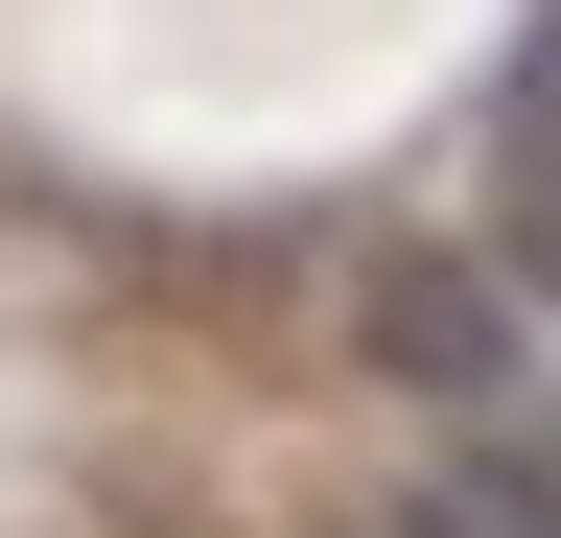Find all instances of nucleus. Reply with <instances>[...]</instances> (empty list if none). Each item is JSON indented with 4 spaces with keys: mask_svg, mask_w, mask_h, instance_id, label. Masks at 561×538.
I'll list each match as a JSON object with an SVG mask.
<instances>
[{
    "mask_svg": "<svg viewBox=\"0 0 561 538\" xmlns=\"http://www.w3.org/2000/svg\"><path fill=\"white\" fill-rule=\"evenodd\" d=\"M375 352H398L421 398H445V422H491V445H538V398H515V305H491L468 257H398V282H375Z\"/></svg>",
    "mask_w": 561,
    "mask_h": 538,
    "instance_id": "obj_1",
    "label": "nucleus"
},
{
    "mask_svg": "<svg viewBox=\"0 0 561 538\" xmlns=\"http://www.w3.org/2000/svg\"><path fill=\"white\" fill-rule=\"evenodd\" d=\"M398 538H515V515H491V492H421V515H398Z\"/></svg>",
    "mask_w": 561,
    "mask_h": 538,
    "instance_id": "obj_3",
    "label": "nucleus"
},
{
    "mask_svg": "<svg viewBox=\"0 0 561 538\" xmlns=\"http://www.w3.org/2000/svg\"><path fill=\"white\" fill-rule=\"evenodd\" d=\"M491 187H515V282L561 305V0H538L515 71H491Z\"/></svg>",
    "mask_w": 561,
    "mask_h": 538,
    "instance_id": "obj_2",
    "label": "nucleus"
}]
</instances>
